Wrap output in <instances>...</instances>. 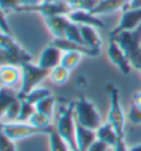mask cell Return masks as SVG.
I'll list each match as a JSON object with an SVG mask.
<instances>
[{"instance_id":"cell-1","label":"cell","mask_w":141,"mask_h":151,"mask_svg":"<svg viewBox=\"0 0 141 151\" xmlns=\"http://www.w3.org/2000/svg\"><path fill=\"white\" fill-rule=\"evenodd\" d=\"M58 117H56V132L62 136L64 142L69 144L70 150H77V143H75V122L74 117V102L64 100L63 98L58 99Z\"/></svg>"},{"instance_id":"cell-2","label":"cell","mask_w":141,"mask_h":151,"mask_svg":"<svg viewBox=\"0 0 141 151\" xmlns=\"http://www.w3.org/2000/svg\"><path fill=\"white\" fill-rule=\"evenodd\" d=\"M22 70V80H21V88L18 91V98L24 99L29 92L36 88L43 80H45L49 76V70L41 68L40 65H33L31 62L19 66Z\"/></svg>"},{"instance_id":"cell-3","label":"cell","mask_w":141,"mask_h":151,"mask_svg":"<svg viewBox=\"0 0 141 151\" xmlns=\"http://www.w3.org/2000/svg\"><path fill=\"white\" fill-rule=\"evenodd\" d=\"M106 91L110 99V109L107 114V122L111 124L114 129L117 131L119 137H125V114L121 106V99H119V91L114 84H107Z\"/></svg>"},{"instance_id":"cell-4","label":"cell","mask_w":141,"mask_h":151,"mask_svg":"<svg viewBox=\"0 0 141 151\" xmlns=\"http://www.w3.org/2000/svg\"><path fill=\"white\" fill-rule=\"evenodd\" d=\"M74 117L75 122L96 131L102 125V118L97 113L93 103H90L85 96H79L78 100L74 102Z\"/></svg>"},{"instance_id":"cell-5","label":"cell","mask_w":141,"mask_h":151,"mask_svg":"<svg viewBox=\"0 0 141 151\" xmlns=\"http://www.w3.org/2000/svg\"><path fill=\"white\" fill-rule=\"evenodd\" d=\"M0 131H3L6 135L10 137L11 140H21L26 139L30 136L34 135H44L47 133L49 135L51 132L56 131V129H41V128H36L31 124H25L19 122V121H14V122H0Z\"/></svg>"},{"instance_id":"cell-6","label":"cell","mask_w":141,"mask_h":151,"mask_svg":"<svg viewBox=\"0 0 141 151\" xmlns=\"http://www.w3.org/2000/svg\"><path fill=\"white\" fill-rule=\"evenodd\" d=\"M110 40H114L115 43H118V45L122 48V51L126 54L132 63L141 52V25L134 30L122 32Z\"/></svg>"},{"instance_id":"cell-7","label":"cell","mask_w":141,"mask_h":151,"mask_svg":"<svg viewBox=\"0 0 141 151\" xmlns=\"http://www.w3.org/2000/svg\"><path fill=\"white\" fill-rule=\"evenodd\" d=\"M70 6L64 0H43L34 6H21L18 12H39L44 18L54 15H69Z\"/></svg>"},{"instance_id":"cell-8","label":"cell","mask_w":141,"mask_h":151,"mask_svg":"<svg viewBox=\"0 0 141 151\" xmlns=\"http://www.w3.org/2000/svg\"><path fill=\"white\" fill-rule=\"evenodd\" d=\"M141 25V7L140 8H126L122 12L119 22L115 28L110 32L108 39H112L117 35L122 32H127V30H134Z\"/></svg>"},{"instance_id":"cell-9","label":"cell","mask_w":141,"mask_h":151,"mask_svg":"<svg viewBox=\"0 0 141 151\" xmlns=\"http://www.w3.org/2000/svg\"><path fill=\"white\" fill-rule=\"evenodd\" d=\"M107 56L110 62L117 66V69L123 74H129L132 72V63H130L129 58L126 56V54L122 51V48L118 45V43H115L114 40L108 41V47H107Z\"/></svg>"},{"instance_id":"cell-10","label":"cell","mask_w":141,"mask_h":151,"mask_svg":"<svg viewBox=\"0 0 141 151\" xmlns=\"http://www.w3.org/2000/svg\"><path fill=\"white\" fill-rule=\"evenodd\" d=\"M62 55H63L62 50H59L54 44H51V45L45 47L43 51H41L37 65H40L41 68L47 69V70H52L54 68H56V66L60 65Z\"/></svg>"},{"instance_id":"cell-11","label":"cell","mask_w":141,"mask_h":151,"mask_svg":"<svg viewBox=\"0 0 141 151\" xmlns=\"http://www.w3.org/2000/svg\"><path fill=\"white\" fill-rule=\"evenodd\" d=\"M51 44H54L59 50H62L63 52L64 51H77V52H81V54L85 56H93V58L100 55V51H97V50H93V48L88 47V45H84V44L70 41V40L64 39V37H63V39H54Z\"/></svg>"},{"instance_id":"cell-12","label":"cell","mask_w":141,"mask_h":151,"mask_svg":"<svg viewBox=\"0 0 141 151\" xmlns=\"http://www.w3.org/2000/svg\"><path fill=\"white\" fill-rule=\"evenodd\" d=\"M71 21L67 15H54L44 18V24L51 32L54 39H63L66 36V29Z\"/></svg>"},{"instance_id":"cell-13","label":"cell","mask_w":141,"mask_h":151,"mask_svg":"<svg viewBox=\"0 0 141 151\" xmlns=\"http://www.w3.org/2000/svg\"><path fill=\"white\" fill-rule=\"evenodd\" d=\"M67 17L71 22H74L77 25H86V26H93V28L97 29L104 28V24L99 17L93 15V14H90L89 11H85V10H71Z\"/></svg>"},{"instance_id":"cell-14","label":"cell","mask_w":141,"mask_h":151,"mask_svg":"<svg viewBox=\"0 0 141 151\" xmlns=\"http://www.w3.org/2000/svg\"><path fill=\"white\" fill-rule=\"evenodd\" d=\"M96 140H97L96 131L77 124V128H75V143H77V150L78 151H88V148H89Z\"/></svg>"},{"instance_id":"cell-15","label":"cell","mask_w":141,"mask_h":151,"mask_svg":"<svg viewBox=\"0 0 141 151\" xmlns=\"http://www.w3.org/2000/svg\"><path fill=\"white\" fill-rule=\"evenodd\" d=\"M129 6V0H99L97 6L90 11V14L99 15H107L111 12L119 11V10H126Z\"/></svg>"},{"instance_id":"cell-16","label":"cell","mask_w":141,"mask_h":151,"mask_svg":"<svg viewBox=\"0 0 141 151\" xmlns=\"http://www.w3.org/2000/svg\"><path fill=\"white\" fill-rule=\"evenodd\" d=\"M22 80V70L18 66L7 65L0 68V84L1 87L12 88Z\"/></svg>"},{"instance_id":"cell-17","label":"cell","mask_w":141,"mask_h":151,"mask_svg":"<svg viewBox=\"0 0 141 151\" xmlns=\"http://www.w3.org/2000/svg\"><path fill=\"white\" fill-rule=\"evenodd\" d=\"M26 62H31V56L29 55V52L25 51L24 48L18 52L0 50V68L1 66H7V65L21 66V65L26 63Z\"/></svg>"},{"instance_id":"cell-18","label":"cell","mask_w":141,"mask_h":151,"mask_svg":"<svg viewBox=\"0 0 141 151\" xmlns=\"http://www.w3.org/2000/svg\"><path fill=\"white\" fill-rule=\"evenodd\" d=\"M96 136H97V140L104 142V143L108 144L110 147H114V146L117 144L118 139H119L117 131H115L112 125L108 124L107 121L104 124H102V125L96 129Z\"/></svg>"},{"instance_id":"cell-19","label":"cell","mask_w":141,"mask_h":151,"mask_svg":"<svg viewBox=\"0 0 141 151\" xmlns=\"http://www.w3.org/2000/svg\"><path fill=\"white\" fill-rule=\"evenodd\" d=\"M96 29L97 28H93V26L79 25V30H81V35H82L85 45L100 51V48H102V39H100V36H99V33Z\"/></svg>"},{"instance_id":"cell-20","label":"cell","mask_w":141,"mask_h":151,"mask_svg":"<svg viewBox=\"0 0 141 151\" xmlns=\"http://www.w3.org/2000/svg\"><path fill=\"white\" fill-rule=\"evenodd\" d=\"M18 98V93L12 91V88H0V118L4 115L7 107Z\"/></svg>"},{"instance_id":"cell-21","label":"cell","mask_w":141,"mask_h":151,"mask_svg":"<svg viewBox=\"0 0 141 151\" xmlns=\"http://www.w3.org/2000/svg\"><path fill=\"white\" fill-rule=\"evenodd\" d=\"M81 56H84L81 52L77 51H64L60 59V66H63L64 69H67L69 72L74 70L77 68V65L81 60Z\"/></svg>"},{"instance_id":"cell-22","label":"cell","mask_w":141,"mask_h":151,"mask_svg":"<svg viewBox=\"0 0 141 151\" xmlns=\"http://www.w3.org/2000/svg\"><path fill=\"white\" fill-rule=\"evenodd\" d=\"M69 77H70V72L64 69L63 66H56L52 70H49V76H48V78L51 80V83L54 85H63V84H66L69 81Z\"/></svg>"},{"instance_id":"cell-23","label":"cell","mask_w":141,"mask_h":151,"mask_svg":"<svg viewBox=\"0 0 141 151\" xmlns=\"http://www.w3.org/2000/svg\"><path fill=\"white\" fill-rule=\"evenodd\" d=\"M29 124H31L33 127L36 128H41V129H55V128L52 127V118L51 117H48L45 114H41V113L36 111L34 114L30 117L29 119Z\"/></svg>"},{"instance_id":"cell-24","label":"cell","mask_w":141,"mask_h":151,"mask_svg":"<svg viewBox=\"0 0 141 151\" xmlns=\"http://www.w3.org/2000/svg\"><path fill=\"white\" fill-rule=\"evenodd\" d=\"M56 98H54V96H48V98H45V99L40 100L39 103H36V111L41 113V114H45L48 115V117H51L52 118V114H54V109H55V104H56Z\"/></svg>"},{"instance_id":"cell-25","label":"cell","mask_w":141,"mask_h":151,"mask_svg":"<svg viewBox=\"0 0 141 151\" xmlns=\"http://www.w3.org/2000/svg\"><path fill=\"white\" fill-rule=\"evenodd\" d=\"M48 139H49V150L51 151H70L69 144L56 131L51 132L48 135Z\"/></svg>"},{"instance_id":"cell-26","label":"cell","mask_w":141,"mask_h":151,"mask_svg":"<svg viewBox=\"0 0 141 151\" xmlns=\"http://www.w3.org/2000/svg\"><path fill=\"white\" fill-rule=\"evenodd\" d=\"M0 50H3V51L18 52V51H21L22 48L18 45V43H16L15 40L12 39L11 35L0 32Z\"/></svg>"},{"instance_id":"cell-27","label":"cell","mask_w":141,"mask_h":151,"mask_svg":"<svg viewBox=\"0 0 141 151\" xmlns=\"http://www.w3.org/2000/svg\"><path fill=\"white\" fill-rule=\"evenodd\" d=\"M36 113V106L30 102L25 99H21V110H19V115H18V118L16 121H19V122H25V121H28L30 119V117Z\"/></svg>"},{"instance_id":"cell-28","label":"cell","mask_w":141,"mask_h":151,"mask_svg":"<svg viewBox=\"0 0 141 151\" xmlns=\"http://www.w3.org/2000/svg\"><path fill=\"white\" fill-rule=\"evenodd\" d=\"M48 96H51V92L48 91L47 88L36 87V88H33V89L29 92L28 95L25 96L24 99L28 100V102H30V103H33V104H36V103H39L40 100L48 98Z\"/></svg>"},{"instance_id":"cell-29","label":"cell","mask_w":141,"mask_h":151,"mask_svg":"<svg viewBox=\"0 0 141 151\" xmlns=\"http://www.w3.org/2000/svg\"><path fill=\"white\" fill-rule=\"evenodd\" d=\"M64 39L85 45L82 35H81V30H79V25L74 24V22H70V24H69V26H67V29H66V36H64Z\"/></svg>"},{"instance_id":"cell-30","label":"cell","mask_w":141,"mask_h":151,"mask_svg":"<svg viewBox=\"0 0 141 151\" xmlns=\"http://www.w3.org/2000/svg\"><path fill=\"white\" fill-rule=\"evenodd\" d=\"M19 110H21V99L16 98L7 107V110L4 113V117H6V119H7L8 122H14V121H16L18 115H19Z\"/></svg>"},{"instance_id":"cell-31","label":"cell","mask_w":141,"mask_h":151,"mask_svg":"<svg viewBox=\"0 0 141 151\" xmlns=\"http://www.w3.org/2000/svg\"><path fill=\"white\" fill-rule=\"evenodd\" d=\"M21 6L19 0H0V8L4 12H18Z\"/></svg>"},{"instance_id":"cell-32","label":"cell","mask_w":141,"mask_h":151,"mask_svg":"<svg viewBox=\"0 0 141 151\" xmlns=\"http://www.w3.org/2000/svg\"><path fill=\"white\" fill-rule=\"evenodd\" d=\"M0 151H16L14 140H11L3 131H0Z\"/></svg>"},{"instance_id":"cell-33","label":"cell","mask_w":141,"mask_h":151,"mask_svg":"<svg viewBox=\"0 0 141 151\" xmlns=\"http://www.w3.org/2000/svg\"><path fill=\"white\" fill-rule=\"evenodd\" d=\"M127 119L133 125H141V110L136 107L134 104H130L129 113H127Z\"/></svg>"},{"instance_id":"cell-34","label":"cell","mask_w":141,"mask_h":151,"mask_svg":"<svg viewBox=\"0 0 141 151\" xmlns=\"http://www.w3.org/2000/svg\"><path fill=\"white\" fill-rule=\"evenodd\" d=\"M0 30L3 33H7V35H11V29L7 24V19H6V12L0 8Z\"/></svg>"},{"instance_id":"cell-35","label":"cell","mask_w":141,"mask_h":151,"mask_svg":"<svg viewBox=\"0 0 141 151\" xmlns=\"http://www.w3.org/2000/svg\"><path fill=\"white\" fill-rule=\"evenodd\" d=\"M107 148H110L108 144H106L104 142H100V140H96V142L88 148V151H107Z\"/></svg>"},{"instance_id":"cell-36","label":"cell","mask_w":141,"mask_h":151,"mask_svg":"<svg viewBox=\"0 0 141 151\" xmlns=\"http://www.w3.org/2000/svg\"><path fill=\"white\" fill-rule=\"evenodd\" d=\"M112 151H129V148L126 147L125 139H123V137H119V139H118L117 144L112 147Z\"/></svg>"},{"instance_id":"cell-37","label":"cell","mask_w":141,"mask_h":151,"mask_svg":"<svg viewBox=\"0 0 141 151\" xmlns=\"http://www.w3.org/2000/svg\"><path fill=\"white\" fill-rule=\"evenodd\" d=\"M132 104H134L136 107H138L141 110V91L134 92L132 95Z\"/></svg>"},{"instance_id":"cell-38","label":"cell","mask_w":141,"mask_h":151,"mask_svg":"<svg viewBox=\"0 0 141 151\" xmlns=\"http://www.w3.org/2000/svg\"><path fill=\"white\" fill-rule=\"evenodd\" d=\"M69 6H70L71 10H78L81 7V3H82V0H64Z\"/></svg>"},{"instance_id":"cell-39","label":"cell","mask_w":141,"mask_h":151,"mask_svg":"<svg viewBox=\"0 0 141 151\" xmlns=\"http://www.w3.org/2000/svg\"><path fill=\"white\" fill-rule=\"evenodd\" d=\"M132 66H133L136 70H138V72L141 73V52L137 55V58H136V59L132 62Z\"/></svg>"},{"instance_id":"cell-40","label":"cell","mask_w":141,"mask_h":151,"mask_svg":"<svg viewBox=\"0 0 141 151\" xmlns=\"http://www.w3.org/2000/svg\"><path fill=\"white\" fill-rule=\"evenodd\" d=\"M22 6H34V4L41 3L43 0H19Z\"/></svg>"},{"instance_id":"cell-41","label":"cell","mask_w":141,"mask_h":151,"mask_svg":"<svg viewBox=\"0 0 141 151\" xmlns=\"http://www.w3.org/2000/svg\"><path fill=\"white\" fill-rule=\"evenodd\" d=\"M140 7H141V0H129L127 8H140Z\"/></svg>"},{"instance_id":"cell-42","label":"cell","mask_w":141,"mask_h":151,"mask_svg":"<svg viewBox=\"0 0 141 151\" xmlns=\"http://www.w3.org/2000/svg\"><path fill=\"white\" fill-rule=\"evenodd\" d=\"M129 151H141V144H137V146H133V147H130Z\"/></svg>"},{"instance_id":"cell-43","label":"cell","mask_w":141,"mask_h":151,"mask_svg":"<svg viewBox=\"0 0 141 151\" xmlns=\"http://www.w3.org/2000/svg\"><path fill=\"white\" fill-rule=\"evenodd\" d=\"M107 151H112V147H110V148H107Z\"/></svg>"},{"instance_id":"cell-44","label":"cell","mask_w":141,"mask_h":151,"mask_svg":"<svg viewBox=\"0 0 141 151\" xmlns=\"http://www.w3.org/2000/svg\"><path fill=\"white\" fill-rule=\"evenodd\" d=\"M0 88H1V84H0Z\"/></svg>"},{"instance_id":"cell-45","label":"cell","mask_w":141,"mask_h":151,"mask_svg":"<svg viewBox=\"0 0 141 151\" xmlns=\"http://www.w3.org/2000/svg\"><path fill=\"white\" fill-rule=\"evenodd\" d=\"M70 151H73V150H70Z\"/></svg>"}]
</instances>
